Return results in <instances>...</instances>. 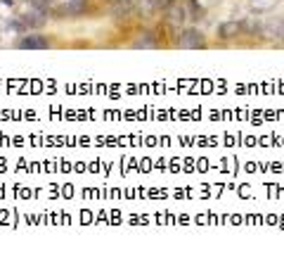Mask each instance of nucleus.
Returning a JSON list of instances; mask_svg holds the SVG:
<instances>
[{
    "mask_svg": "<svg viewBox=\"0 0 284 254\" xmlns=\"http://www.w3.org/2000/svg\"><path fill=\"white\" fill-rule=\"evenodd\" d=\"M187 19H190V12H187V8L180 3V0L170 3L168 8H166V22H168L173 29H182Z\"/></svg>",
    "mask_w": 284,
    "mask_h": 254,
    "instance_id": "obj_2",
    "label": "nucleus"
},
{
    "mask_svg": "<svg viewBox=\"0 0 284 254\" xmlns=\"http://www.w3.org/2000/svg\"><path fill=\"white\" fill-rule=\"evenodd\" d=\"M17 48L19 50H45V48H50V41L38 31L36 34H22L17 41Z\"/></svg>",
    "mask_w": 284,
    "mask_h": 254,
    "instance_id": "obj_3",
    "label": "nucleus"
},
{
    "mask_svg": "<svg viewBox=\"0 0 284 254\" xmlns=\"http://www.w3.org/2000/svg\"><path fill=\"white\" fill-rule=\"evenodd\" d=\"M178 48H190V50H196V48H204L206 41H204V34L199 29H182L180 31V38L176 41Z\"/></svg>",
    "mask_w": 284,
    "mask_h": 254,
    "instance_id": "obj_1",
    "label": "nucleus"
},
{
    "mask_svg": "<svg viewBox=\"0 0 284 254\" xmlns=\"http://www.w3.org/2000/svg\"><path fill=\"white\" fill-rule=\"evenodd\" d=\"M28 3H31V5H36V8L48 10V12H50V10L54 8V3H57V0H28Z\"/></svg>",
    "mask_w": 284,
    "mask_h": 254,
    "instance_id": "obj_7",
    "label": "nucleus"
},
{
    "mask_svg": "<svg viewBox=\"0 0 284 254\" xmlns=\"http://www.w3.org/2000/svg\"><path fill=\"white\" fill-rule=\"evenodd\" d=\"M133 48H138V50H140V48H159V41L154 38L152 31H142L140 36L133 41Z\"/></svg>",
    "mask_w": 284,
    "mask_h": 254,
    "instance_id": "obj_5",
    "label": "nucleus"
},
{
    "mask_svg": "<svg viewBox=\"0 0 284 254\" xmlns=\"http://www.w3.org/2000/svg\"><path fill=\"white\" fill-rule=\"evenodd\" d=\"M240 34H242L240 22H222L220 27H218V38H222V41H232V38H237Z\"/></svg>",
    "mask_w": 284,
    "mask_h": 254,
    "instance_id": "obj_4",
    "label": "nucleus"
},
{
    "mask_svg": "<svg viewBox=\"0 0 284 254\" xmlns=\"http://www.w3.org/2000/svg\"><path fill=\"white\" fill-rule=\"evenodd\" d=\"M2 3H5V5H12V0H2Z\"/></svg>",
    "mask_w": 284,
    "mask_h": 254,
    "instance_id": "obj_8",
    "label": "nucleus"
},
{
    "mask_svg": "<svg viewBox=\"0 0 284 254\" xmlns=\"http://www.w3.org/2000/svg\"><path fill=\"white\" fill-rule=\"evenodd\" d=\"M240 24H242V29H246L248 34H256V31H263V29H266V24L256 17H244V22H240Z\"/></svg>",
    "mask_w": 284,
    "mask_h": 254,
    "instance_id": "obj_6",
    "label": "nucleus"
}]
</instances>
